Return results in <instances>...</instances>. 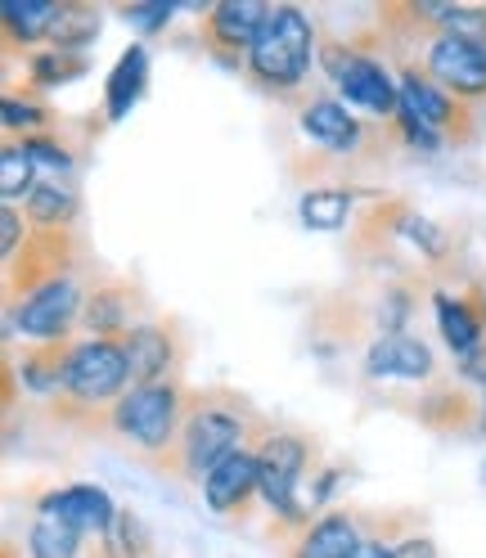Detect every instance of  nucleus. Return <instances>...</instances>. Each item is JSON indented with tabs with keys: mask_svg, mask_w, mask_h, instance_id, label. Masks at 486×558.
<instances>
[{
	"mask_svg": "<svg viewBox=\"0 0 486 558\" xmlns=\"http://www.w3.org/2000/svg\"><path fill=\"white\" fill-rule=\"evenodd\" d=\"M320 63L333 77L347 109H361L374 122H397L401 90H397V77H392V68L384 59H374L356 46H325Z\"/></svg>",
	"mask_w": 486,
	"mask_h": 558,
	"instance_id": "6",
	"label": "nucleus"
},
{
	"mask_svg": "<svg viewBox=\"0 0 486 558\" xmlns=\"http://www.w3.org/2000/svg\"><path fill=\"white\" fill-rule=\"evenodd\" d=\"M23 149H27L32 162H37L41 181H68V171H73V154H68L50 131H41V135H23Z\"/></svg>",
	"mask_w": 486,
	"mask_h": 558,
	"instance_id": "31",
	"label": "nucleus"
},
{
	"mask_svg": "<svg viewBox=\"0 0 486 558\" xmlns=\"http://www.w3.org/2000/svg\"><path fill=\"white\" fill-rule=\"evenodd\" d=\"M86 532L77 522H68L63 513H50V509H37L32 518V532H27V558H82V545Z\"/></svg>",
	"mask_w": 486,
	"mask_h": 558,
	"instance_id": "25",
	"label": "nucleus"
},
{
	"mask_svg": "<svg viewBox=\"0 0 486 558\" xmlns=\"http://www.w3.org/2000/svg\"><path fill=\"white\" fill-rule=\"evenodd\" d=\"M482 433H486V392H482Z\"/></svg>",
	"mask_w": 486,
	"mask_h": 558,
	"instance_id": "41",
	"label": "nucleus"
},
{
	"mask_svg": "<svg viewBox=\"0 0 486 558\" xmlns=\"http://www.w3.org/2000/svg\"><path fill=\"white\" fill-rule=\"evenodd\" d=\"M59 19V5L54 0H5L0 5V23H5V37L10 41H50V27Z\"/></svg>",
	"mask_w": 486,
	"mask_h": 558,
	"instance_id": "26",
	"label": "nucleus"
},
{
	"mask_svg": "<svg viewBox=\"0 0 486 558\" xmlns=\"http://www.w3.org/2000/svg\"><path fill=\"white\" fill-rule=\"evenodd\" d=\"M68 361H73V342H32V347H23V356H14L5 365V374L19 378L32 397H63Z\"/></svg>",
	"mask_w": 486,
	"mask_h": 558,
	"instance_id": "18",
	"label": "nucleus"
},
{
	"mask_svg": "<svg viewBox=\"0 0 486 558\" xmlns=\"http://www.w3.org/2000/svg\"><path fill=\"white\" fill-rule=\"evenodd\" d=\"M149 86V50L145 46H126L113 63V73H109V86H104V118L109 122H122L135 104H141Z\"/></svg>",
	"mask_w": 486,
	"mask_h": 558,
	"instance_id": "22",
	"label": "nucleus"
},
{
	"mask_svg": "<svg viewBox=\"0 0 486 558\" xmlns=\"http://www.w3.org/2000/svg\"><path fill=\"white\" fill-rule=\"evenodd\" d=\"M118 342H122L126 365H131V388L177 378V369H181V361H185V338H181L177 325L141 320V325H131Z\"/></svg>",
	"mask_w": 486,
	"mask_h": 558,
	"instance_id": "11",
	"label": "nucleus"
},
{
	"mask_svg": "<svg viewBox=\"0 0 486 558\" xmlns=\"http://www.w3.org/2000/svg\"><path fill=\"white\" fill-rule=\"evenodd\" d=\"M95 554L99 558H149L154 554V536L145 527V518L135 509H118L113 522H109V532L99 536Z\"/></svg>",
	"mask_w": 486,
	"mask_h": 558,
	"instance_id": "28",
	"label": "nucleus"
},
{
	"mask_svg": "<svg viewBox=\"0 0 486 558\" xmlns=\"http://www.w3.org/2000/svg\"><path fill=\"white\" fill-rule=\"evenodd\" d=\"M352 203L356 194L347 185H320V190H306L297 203V217L306 230H342L352 221Z\"/></svg>",
	"mask_w": 486,
	"mask_h": 558,
	"instance_id": "27",
	"label": "nucleus"
},
{
	"mask_svg": "<svg viewBox=\"0 0 486 558\" xmlns=\"http://www.w3.org/2000/svg\"><path fill=\"white\" fill-rule=\"evenodd\" d=\"M311 59H316V27H311V19L297 5H275L243 68H248V77L262 90L293 95L311 73Z\"/></svg>",
	"mask_w": 486,
	"mask_h": 558,
	"instance_id": "4",
	"label": "nucleus"
},
{
	"mask_svg": "<svg viewBox=\"0 0 486 558\" xmlns=\"http://www.w3.org/2000/svg\"><path fill=\"white\" fill-rule=\"evenodd\" d=\"M397 126H401V135H405V145L410 149H424V154H437L446 140L437 135V131H428V126H420L414 118H405V113H397Z\"/></svg>",
	"mask_w": 486,
	"mask_h": 558,
	"instance_id": "36",
	"label": "nucleus"
},
{
	"mask_svg": "<svg viewBox=\"0 0 486 558\" xmlns=\"http://www.w3.org/2000/svg\"><path fill=\"white\" fill-rule=\"evenodd\" d=\"M131 392V365L118 338H82L73 342V361H68V392L54 401V418L77 424V414H86V424L109 428V410Z\"/></svg>",
	"mask_w": 486,
	"mask_h": 558,
	"instance_id": "3",
	"label": "nucleus"
},
{
	"mask_svg": "<svg viewBox=\"0 0 486 558\" xmlns=\"http://www.w3.org/2000/svg\"><path fill=\"white\" fill-rule=\"evenodd\" d=\"M95 32H99V14L90 5H59V19L50 27V50L77 54L86 41H95Z\"/></svg>",
	"mask_w": 486,
	"mask_h": 558,
	"instance_id": "30",
	"label": "nucleus"
},
{
	"mask_svg": "<svg viewBox=\"0 0 486 558\" xmlns=\"http://www.w3.org/2000/svg\"><path fill=\"white\" fill-rule=\"evenodd\" d=\"M82 253V243L73 230H32L27 243L19 248V257L5 262V289L10 298L19 302V293L27 298L32 289H41L50 284V279H63L68 266L77 262Z\"/></svg>",
	"mask_w": 486,
	"mask_h": 558,
	"instance_id": "9",
	"label": "nucleus"
},
{
	"mask_svg": "<svg viewBox=\"0 0 486 558\" xmlns=\"http://www.w3.org/2000/svg\"><path fill=\"white\" fill-rule=\"evenodd\" d=\"M27 68H32V82H37V86H63V82H73L82 73L86 59L68 54V50H41V54L27 59Z\"/></svg>",
	"mask_w": 486,
	"mask_h": 558,
	"instance_id": "32",
	"label": "nucleus"
},
{
	"mask_svg": "<svg viewBox=\"0 0 486 558\" xmlns=\"http://www.w3.org/2000/svg\"><path fill=\"white\" fill-rule=\"evenodd\" d=\"M27 234H32V230H27V217L19 213V207H10V203L0 207V257H5V262L19 257V248L27 243Z\"/></svg>",
	"mask_w": 486,
	"mask_h": 558,
	"instance_id": "34",
	"label": "nucleus"
},
{
	"mask_svg": "<svg viewBox=\"0 0 486 558\" xmlns=\"http://www.w3.org/2000/svg\"><path fill=\"white\" fill-rule=\"evenodd\" d=\"M77 213H82V198L68 181H41L23 203V217L32 221V230H73Z\"/></svg>",
	"mask_w": 486,
	"mask_h": 558,
	"instance_id": "24",
	"label": "nucleus"
},
{
	"mask_svg": "<svg viewBox=\"0 0 486 558\" xmlns=\"http://www.w3.org/2000/svg\"><path fill=\"white\" fill-rule=\"evenodd\" d=\"M482 492H486V460H482Z\"/></svg>",
	"mask_w": 486,
	"mask_h": 558,
	"instance_id": "42",
	"label": "nucleus"
},
{
	"mask_svg": "<svg viewBox=\"0 0 486 558\" xmlns=\"http://www.w3.org/2000/svg\"><path fill=\"white\" fill-rule=\"evenodd\" d=\"M253 433H266V428H262V418L248 410V401H243L239 392H230V388L190 392L181 441H177V450H171V460L162 469L203 486V477L212 473L221 460H230L234 450L248 446Z\"/></svg>",
	"mask_w": 486,
	"mask_h": 558,
	"instance_id": "1",
	"label": "nucleus"
},
{
	"mask_svg": "<svg viewBox=\"0 0 486 558\" xmlns=\"http://www.w3.org/2000/svg\"><path fill=\"white\" fill-rule=\"evenodd\" d=\"M424 68L446 95H455L464 104L486 99V46L450 37V32H433L424 50Z\"/></svg>",
	"mask_w": 486,
	"mask_h": 558,
	"instance_id": "10",
	"label": "nucleus"
},
{
	"mask_svg": "<svg viewBox=\"0 0 486 558\" xmlns=\"http://www.w3.org/2000/svg\"><path fill=\"white\" fill-rule=\"evenodd\" d=\"M392 545H397L392 536H365L352 558H392Z\"/></svg>",
	"mask_w": 486,
	"mask_h": 558,
	"instance_id": "39",
	"label": "nucleus"
},
{
	"mask_svg": "<svg viewBox=\"0 0 486 558\" xmlns=\"http://www.w3.org/2000/svg\"><path fill=\"white\" fill-rule=\"evenodd\" d=\"M410 19L420 23L428 37L433 32H450V37H464L486 46V5H446V0H420L410 5Z\"/></svg>",
	"mask_w": 486,
	"mask_h": 558,
	"instance_id": "23",
	"label": "nucleus"
},
{
	"mask_svg": "<svg viewBox=\"0 0 486 558\" xmlns=\"http://www.w3.org/2000/svg\"><path fill=\"white\" fill-rule=\"evenodd\" d=\"M266 19H270V5H262V0H221V5L203 14L198 37L217 59L239 63V54L248 59V50L257 46Z\"/></svg>",
	"mask_w": 486,
	"mask_h": 558,
	"instance_id": "12",
	"label": "nucleus"
},
{
	"mask_svg": "<svg viewBox=\"0 0 486 558\" xmlns=\"http://www.w3.org/2000/svg\"><path fill=\"white\" fill-rule=\"evenodd\" d=\"M433 311H437V329H441L446 347L460 361L473 356L477 347L486 342V289H473V293L437 289L433 293Z\"/></svg>",
	"mask_w": 486,
	"mask_h": 558,
	"instance_id": "13",
	"label": "nucleus"
},
{
	"mask_svg": "<svg viewBox=\"0 0 486 558\" xmlns=\"http://www.w3.org/2000/svg\"><path fill=\"white\" fill-rule=\"evenodd\" d=\"M397 90H401V109H397V113H405V118H414L420 126L437 131L441 140H455V145H469V140L477 135L473 109H469L464 99L446 95V90L428 77V68L405 63L401 73H397Z\"/></svg>",
	"mask_w": 486,
	"mask_h": 558,
	"instance_id": "7",
	"label": "nucleus"
},
{
	"mask_svg": "<svg viewBox=\"0 0 486 558\" xmlns=\"http://www.w3.org/2000/svg\"><path fill=\"white\" fill-rule=\"evenodd\" d=\"M122 14H126V23H135V27L158 32V27H167V23H171L177 5H167V0H149V5H126Z\"/></svg>",
	"mask_w": 486,
	"mask_h": 558,
	"instance_id": "35",
	"label": "nucleus"
},
{
	"mask_svg": "<svg viewBox=\"0 0 486 558\" xmlns=\"http://www.w3.org/2000/svg\"><path fill=\"white\" fill-rule=\"evenodd\" d=\"M0 558H23V554H19V545H5V554H0Z\"/></svg>",
	"mask_w": 486,
	"mask_h": 558,
	"instance_id": "40",
	"label": "nucleus"
},
{
	"mask_svg": "<svg viewBox=\"0 0 486 558\" xmlns=\"http://www.w3.org/2000/svg\"><path fill=\"white\" fill-rule=\"evenodd\" d=\"M37 185H41V171H37V162L27 158L23 140L5 135V149H0V194H5V203L10 207H19V198L27 203V194Z\"/></svg>",
	"mask_w": 486,
	"mask_h": 558,
	"instance_id": "29",
	"label": "nucleus"
},
{
	"mask_svg": "<svg viewBox=\"0 0 486 558\" xmlns=\"http://www.w3.org/2000/svg\"><path fill=\"white\" fill-rule=\"evenodd\" d=\"M460 378H464V383H482V392H486V342L477 347L473 356L460 361Z\"/></svg>",
	"mask_w": 486,
	"mask_h": 558,
	"instance_id": "38",
	"label": "nucleus"
},
{
	"mask_svg": "<svg viewBox=\"0 0 486 558\" xmlns=\"http://www.w3.org/2000/svg\"><path fill=\"white\" fill-rule=\"evenodd\" d=\"M46 126H50V113L41 109L37 99L5 95V135H14V140H19V131L23 135H41Z\"/></svg>",
	"mask_w": 486,
	"mask_h": 558,
	"instance_id": "33",
	"label": "nucleus"
},
{
	"mask_svg": "<svg viewBox=\"0 0 486 558\" xmlns=\"http://www.w3.org/2000/svg\"><path fill=\"white\" fill-rule=\"evenodd\" d=\"M420 424L433 433H473L482 428V401L455 378H437L433 388L420 397Z\"/></svg>",
	"mask_w": 486,
	"mask_h": 558,
	"instance_id": "17",
	"label": "nucleus"
},
{
	"mask_svg": "<svg viewBox=\"0 0 486 558\" xmlns=\"http://www.w3.org/2000/svg\"><path fill=\"white\" fill-rule=\"evenodd\" d=\"M86 293L77 289L73 275L50 279V284L32 289L23 302H10V329H19L32 342H68V329L82 320Z\"/></svg>",
	"mask_w": 486,
	"mask_h": 558,
	"instance_id": "8",
	"label": "nucleus"
},
{
	"mask_svg": "<svg viewBox=\"0 0 486 558\" xmlns=\"http://www.w3.org/2000/svg\"><path fill=\"white\" fill-rule=\"evenodd\" d=\"M361 522L356 513L333 509L325 518H316L306 532H297V541L289 545V558H352L361 545Z\"/></svg>",
	"mask_w": 486,
	"mask_h": 558,
	"instance_id": "21",
	"label": "nucleus"
},
{
	"mask_svg": "<svg viewBox=\"0 0 486 558\" xmlns=\"http://www.w3.org/2000/svg\"><path fill=\"white\" fill-rule=\"evenodd\" d=\"M365 374L369 378H405V383H433L437 378V356L424 338L414 333H392L374 338L365 352Z\"/></svg>",
	"mask_w": 486,
	"mask_h": 558,
	"instance_id": "14",
	"label": "nucleus"
},
{
	"mask_svg": "<svg viewBox=\"0 0 486 558\" xmlns=\"http://www.w3.org/2000/svg\"><path fill=\"white\" fill-rule=\"evenodd\" d=\"M185 410H190V388L181 378L145 383V388H131L109 410V433L122 437L135 456H145L149 464L162 469L171 460V450H177V441H181Z\"/></svg>",
	"mask_w": 486,
	"mask_h": 558,
	"instance_id": "2",
	"label": "nucleus"
},
{
	"mask_svg": "<svg viewBox=\"0 0 486 558\" xmlns=\"http://www.w3.org/2000/svg\"><path fill=\"white\" fill-rule=\"evenodd\" d=\"M257 450V477H262V500L270 509L275 522H284V527H297L306 532L311 527V513L297 496L302 486V473L306 464L316 460V446H311L302 433H262V441L253 446Z\"/></svg>",
	"mask_w": 486,
	"mask_h": 558,
	"instance_id": "5",
	"label": "nucleus"
},
{
	"mask_svg": "<svg viewBox=\"0 0 486 558\" xmlns=\"http://www.w3.org/2000/svg\"><path fill=\"white\" fill-rule=\"evenodd\" d=\"M37 509H50V513H63L68 522H77V527L86 536H104L109 532V522L118 513V505L109 500V492L104 486H90V482H73V486H50V492H41Z\"/></svg>",
	"mask_w": 486,
	"mask_h": 558,
	"instance_id": "19",
	"label": "nucleus"
},
{
	"mask_svg": "<svg viewBox=\"0 0 486 558\" xmlns=\"http://www.w3.org/2000/svg\"><path fill=\"white\" fill-rule=\"evenodd\" d=\"M257 492H262V477H257V450L253 446L234 450L230 460H221L203 477V500L212 513H243Z\"/></svg>",
	"mask_w": 486,
	"mask_h": 558,
	"instance_id": "16",
	"label": "nucleus"
},
{
	"mask_svg": "<svg viewBox=\"0 0 486 558\" xmlns=\"http://www.w3.org/2000/svg\"><path fill=\"white\" fill-rule=\"evenodd\" d=\"M135 306H141V293H135L131 284H122V279H109V284H99V289L86 293L82 329L90 338H122L131 325H141V320H131Z\"/></svg>",
	"mask_w": 486,
	"mask_h": 558,
	"instance_id": "20",
	"label": "nucleus"
},
{
	"mask_svg": "<svg viewBox=\"0 0 486 558\" xmlns=\"http://www.w3.org/2000/svg\"><path fill=\"white\" fill-rule=\"evenodd\" d=\"M392 558H437V545L428 536H401L392 545Z\"/></svg>",
	"mask_w": 486,
	"mask_h": 558,
	"instance_id": "37",
	"label": "nucleus"
},
{
	"mask_svg": "<svg viewBox=\"0 0 486 558\" xmlns=\"http://www.w3.org/2000/svg\"><path fill=\"white\" fill-rule=\"evenodd\" d=\"M297 126L311 145H320L333 158H352L365 140V126L356 122V113H347L342 99H306L297 113Z\"/></svg>",
	"mask_w": 486,
	"mask_h": 558,
	"instance_id": "15",
	"label": "nucleus"
}]
</instances>
